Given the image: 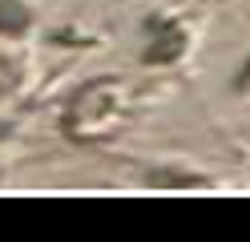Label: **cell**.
Instances as JSON below:
<instances>
[{"mask_svg": "<svg viewBox=\"0 0 250 242\" xmlns=\"http://www.w3.org/2000/svg\"><path fill=\"white\" fill-rule=\"evenodd\" d=\"M238 89H242V93H250V65H246V73L238 77Z\"/></svg>", "mask_w": 250, "mask_h": 242, "instance_id": "cell-1", "label": "cell"}]
</instances>
